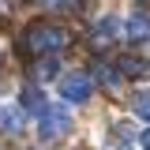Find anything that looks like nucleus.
<instances>
[{
  "mask_svg": "<svg viewBox=\"0 0 150 150\" xmlns=\"http://www.w3.org/2000/svg\"><path fill=\"white\" fill-rule=\"evenodd\" d=\"M34 71H38V79H53V75L60 71V64H56V56H41Z\"/></svg>",
  "mask_w": 150,
  "mask_h": 150,
  "instance_id": "obj_11",
  "label": "nucleus"
},
{
  "mask_svg": "<svg viewBox=\"0 0 150 150\" xmlns=\"http://www.w3.org/2000/svg\"><path fill=\"white\" fill-rule=\"evenodd\" d=\"M116 34H120V19L116 15H101L94 23V38H98V41H112Z\"/></svg>",
  "mask_w": 150,
  "mask_h": 150,
  "instance_id": "obj_8",
  "label": "nucleus"
},
{
  "mask_svg": "<svg viewBox=\"0 0 150 150\" xmlns=\"http://www.w3.org/2000/svg\"><path fill=\"white\" fill-rule=\"evenodd\" d=\"M0 131L4 135H19L23 131V109L19 105H11V101L0 105Z\"/></svg>",
  "mask_w": 150,
  "mask_h": 150,
  "instance_id": "obj_4",
  "label": "nucleus"
},
{
  "mask_svg": "<svg viewBox=\"0 0 150 150\" xmlns=\"http://www.w3.org/2000/svg\"><path fill=\"white\" fill-rule=\"evenodd\" d=\"M131 109H135V116H139V120H146V124H150V90H139V94H135Z\"/></svg>",
  "mask_w": 150,
  "mask_h": 150,
  "instance_id": "obj_10",
  "label": "nucleus"
},
{
  "mask_svg": "<svg viewBox=\"0 0 150 150\" xmlns=\"http://www.w3.org/2000/svg\"><path fill=\"white\" fill-rule=\"evenodd\" d=\"M30 4H41V8H68V0H30Z\"/></svg>",
  "mask_w": 150,
  "mask_h": 150,
  "instance_id": "obj_12",
  "label": "nucleus"
},
{
  "mask_svg": "<svg viewBox=\"0 0 150 150\" xmlns=\"http://www.w3.org/2000/svg\"><path fill=\"white\" fill-rule=\"evenodd\" d=\"M124 34H128V41H150V15H143V11H135V15L124 23Z\"/></svg>",
  "mask_w": 150,
  "mask_h": 150,
  "instance_id": "obj_5",
  "label": "nucleus"
},
{
  "mask_svg": "<svg viewBox=\"0 0 150 150\" xmlns=\"http://www.w3.org/2000/svg\"><path fill=\"white\" fill-rule=\"evenodd\" d=\"M19 109H23V112H38V116H41V112L49 109V105H45V94L38 90V86H26L23 98H19Z\"/></svg>",
  "mask_w": 150,
  "mask_h": 150,
  "instance_id": "obj_6",
  "label": "nucleus"
},
{
  "mask_svg": "<svg viewBox=\"0 0 150 150\" xmlns=\"http://www.w3.org/2000/svg\"><path fill=\"white\" fill-rule=\"evenodd\" d=\"M120 75H131V79H143V75H150V60H143V56H120Z\"/></svg>",
  "mask_w": 150,
  "mask_h": 150,
  "instance_id": "obj_7",
  "label": "nucleus"
},
{
  "mask_svg": "<svg viewBox=\"0 0 150 150\" xmlns=\"http://www.w3.org/2000/svg\"><path fill=\"white\" fill-rule=\"evenodd\" d=\"M0 4H4V0H0Z\"/></svg>",
  "mask_w": 150,
  "mask_h": 150,
  "instance_id": "obj_14",
  "label": "nucleus"
},
{
  "mask_svg": "<svg viewBox=\"0 0 150 150\" xmlns=\"http://www.w3.org/2000/svg\"><path fill=\"white\" fill-rule=\"evenodd\" d=\"M90 94H94V79H90L86 71H71V75H64V79H60V98H64V101H71V105L90 101Z\"/></svg>",
  "mask_w": 150,
  "mask_h": 150,
  "instance_id": "obj_3",
  "label": "nucleus"
},
{
  "mask_svg": "<svg viewBox=\"0 0 150 150\" xmlns=\"http://www.w3.org/2000/svg\"><path fill=\"white\" fill-rule=\"evenodd\" d=\"M19 45L26 49V56H53V53H60L68 45V30L53 26V23H34V26L23 30Z\"/></svg>",
  "mask_w": 150,
  "mask_h": 150,
  "instance_id": "obj_1",
  "label": "nucleus"
},
{
  "mask_svg": "<svg viewBox=\"0 0 150 150\" xmlns=\"http://www.w3.org/2000/svg\"><path fill=\"white\" fill-rule=\"evenodd\" d=\"M139 146H143V150H150V128H146V131H139Z\"/></svg>",
  "mask_w": 150,
  "mask_h": 150,
  "instance_id": "obj_13",
  "label": "nucleus"
},
{
  "mask_svg": "<svg viewBox=\"0 0 150 150\" xmlns=\"http://www.w3.org/2000/svg\"><path fill=\"white\" fill-rule=\"evenodd\" d=\"M68 131H71V112L64 109V105H49V109L41 112V120H38V135H41L45 143L64 139Z\"/></svg>",
  "mask_w": 150,
  "mask_h": 150,
  "instance_id": "obj_2",
  "label": "nucleus"
},
{
  "mask_svg": "<svg viewBox=\"0 0 150 150\" xmlns=\"http://www.w3.org/2000/svg\"><path fill=\"white\" fill-rule=\"evenodd\" d=\"M94 75H98V79H101V86H109V90H116V86H120V68L94 64Z\"/></svg>",
  "mask_w": 150,
  "mask_h": 150,
  "instance_id": "obj_9",
  "label": "nucleus"
}]
</instances>
